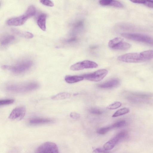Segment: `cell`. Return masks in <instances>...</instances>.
I'll list each match as a JSON object with an SVG mask.
<instances>
[{"instance_id":"obj_17","label":"cell","mask_w":153,"mask_h":153,"mask_svg":"<svg viewBox=\"0 0 153 153\" xmlns=\"http://www.w3.org/2000/svg\"><path fill=\"white\" fill-rule=\"evenodd\" d=\"M52 120L48 118H36L30 120L29 123L32 125L45 124L51 122Z\"/></svg>"},{"instance_id":"obj_27","label":"cell","mask_w":153,"mask_h":153,"mask_svg":"<svg viewBox=\"0 0 153 153\" xmlns=\"http://www.w3.org/2000/svg\"><path fill=\"white\" fill-rule=\"evenodd\" d=\"M40 2L42 4L47 6L52 7L54 5L53 2L50 0H40Z\"/></svg>"},{"instance_id":"obj_2","label":"cell","mask_w":153,"mask_h":153,"mask_svg":"<svg viewBox=\"0 0 153 153\" xmlns=\"http://www.w3.org/2000/svg\"><path fill=\"white\" fill-rule=\"evenodd\" d=\"M36 13L35 7L31 5L29 7L25 13L17 17H15L8 19L7 24L9 26H19L23 25L30 17L34 16Z\"/></svg>"},{"instance_id":"obj_28","label":"cell","mask_w":153,"mask_h":153,"mask_svg":"<svg viewBox=\"0 0 153 153\" xmlns=\"http://www.w3.org/2000/svg\"><path fill=\"white\" fill-rule=\"evenodd\" d=\"M92 153H109V152L104 148H98L94 150Z\"/></svg>"},{"instance_id":"obj_24","label":"cell","mask_w":153,"mask_h":153,"mask_svg":"<svg viewBox=\"0 0 153 153\" xmlns=\"http://www.w3.org/2000/svg\"><path fill=\"white\" fill-rule=\"evenodd\" d=\"M112 129L111 126L101 128L98 130L97 133L99 134H104Z\"/></svg>"},{"instance_id":"obj_26","label":"cell","mask_w":153,"mask_h":153,"mask_svg":"<svg viewBox=\"0 0 153 153\" xmlns=\"http://www.w3.org/2000/svg\"><path fill=\"white\" fill-rule=\"evenodd\" d=\"M14 100L13 99H6L0 100V105H9L13 103Z\"/></svg>"},{"instance_id":"obj_22","label":"cell","mask_w":153,"mask_h":153,"mask_svg":"<svg viewBox=\"0 0 153 153\" xmlns=\"http://www.w3.org/2000/svg\"><path fill=\"white\" fill-rule=\"evenodd\" d=\"M126 124V121L124 120H121L114 123L111 126L112 129L123 127Z\"/></svg>"},{"instance_id":"obj_9","label":"cell","mask_w":153,"mask_h":153,"mask_svg":"<svg viewBox=\"0 0 153 153\" xmlns=\"http://www.w3.org/2000/svg\"><path fill=\"white\" fill-rule=\"evenodd\" d=\"M126 136V133L125 132L122 131L119 133L105 143L103 146V148L108 151L111 150L120 140Z\"/></svg>"},{"instance_id":"obj_14","label":"cell","mask_w":153,"mask_h":153,"mask_svg":"<svg viewBox=\"0 0 153 153\" xmlns=\"http://www.w3.org/2000/svg\"><path fill=\"white\" fill-rule=\"evenodd\" d=\"M14 36L12 35H7L3 36L1 39V45L4 46L12 43L15 40Z\"/></svg>"},{"instance_id":"obj_23","label":"cell","mask_w":153,"mask_h":153,"mask_svg":"<svg viewBox=\"0 0 153 153\" xmlns=\"http://www.w3.org/2000/svg\"><path fill=\"white\" fill-rule=\"evenodd\" d=\"M122 103L119 102H116L108 106L107 108L109 109H115L120 107Z\"/></svg>"},{"instance_id":"obj_3","label":"cell","mask_w":153,"mask_h":153,"mask_svg":"<svg viewBox=\"0 0 153 153\" xmlns=\"http://www.w3.org/2000/svg\"><path fill=\"white\" fill-rule=\"evenodd\" d=\"M39 87L37 83L33 82L10 84L6 86V89L8 91L21 93L33 91Z\"/></svg>"},{"instance_id":"obj_10","label":"cell","mask_w":153,"mask_h":153,"mask_svg":"<svg viewBox=\"0 0 153 153\" xmlns=\"http://www.w3.org/2000/svg\"><path fill=\"white\" fill-rule=\"evenodd\" d=\"M26 113L25 108L23 106L17 107L12 110L9 116V118L12 120H22Z\"/></svg>"},{"instance_id":"obj_12","label":"cell","mask_w":153,"mask_h":153,"mask_svg":"<svg viewBox=\"0 0 153 153\" xmlns=\"http://www.w3.org/2000/svg\"><path fill=\"white\" fill-rule=\"evenodd\" d=\"M47 15L44 13L40 14L37 19V24L39 27L43 31H45L46 30V20Z\"/></svg>"},{"instance_id":"obj_5","label":"cell","mask_w":153,"mask_h":153,"mask_svg":"<svg viewBox=\"0 0 153 153\" xmlns=\"http://www.w3.org/2000/svg\"><path fill=\"white\" fill-rule=\"evenodd\" d=\"M121 35L128 39L153 46V38L148 35L140 33H123L121 34Z\"/></svg>"},{"instance_id":"obj_18","label":"cell","mask_w":153,"mask_h":153,"mask_svg":"<svg viewBox=\"0 0 153 153\" xmlns=\"http://www.w3.org/2000/svg\"><path fill=\"white\" fill-rule=\"evenodd\" d=\"M11 31L15 34L26 38L31 39L33 36V35L29 32L22 31L15 29H12Z\"/></svg>"},{"instance_id":"obj_30","label":"cell","mask_w":153,"mask_h":153,"mask_svg":"<svg viewBox=\"0 0 153 153\" xmlns=\"http://www.w3.org/2000/svg\"><path fill=\"white\" fill-rule=\"evenodd\" d=\"M70 117L74 119H77L79 118L80 114L75 112H72L70 114Z\"/></svg>"},{"instance_id":"obj_13","label":"cell","mask_w":153,"mask_h":153,"mask_svg":"<svg viewBox=\"0 0 153 153\" xmlns=\"http://www.w3.org/2000/svg\"><path fill=\"white\" fill-rule=\"evenodd\" d=\"M100 4L102 6H111L117 7H122L123 6L120 2L115 0H102L99 1Z\"/></svg>"},{"instance_id":"obj_1","label":"cell","mask_w":153,"mask_h":153,"mask_svg":"<svg viewBox=\"0 0 153 153\" xmlns=\"http://www.w3.org/2000/svg\"><path fill=\"white\" fill-rule=\"evenodd\" d=\"M153 58V50H149L140 53L125 54L118 57L117 59L127 63H137L145 61Z\"/></svg>"},{"instance_id":"obj_6","label":"cell","mask_w":153,"mask_h":153,"mask_svg":"<svg viewBox=\"0 0 153 153\" xmlns=\"http://www.w3.org/2000/svg\"><path fill=\"white\" fill-rule=\"evenodd\" d=\"M108 73V71L107 70L100 69L91 73L85 74L82 76L86 80L98 82L102 79Z\"/></svg>"},{"instance_id":"obj_21","label":"cell","mask_w":153,"mask_h":153,"mask_svg":"<svg viewBox=\"0 0 153 153\" xmlns=\"http://www.w3.org/2000/svg\"><path fill=\"white\" fill-rule=\"evenodd\" d=\"M123 39L120 37H116L109 41L108 43V47L111 48L117 43L123 41Z\"/></svg>"},{"instance_id":"obj_15","label":"cell","mask_w":153,"mask_h":153,"mask_svg":"<svg viewBox=\"0 0 153 153\" xmlns=\"http://www.w3.org/2000/svg\"><path fill=\"white\" fill-rule=\"evenodd\" d=\"M84 79L82 76L67 75L65 77V80L66 82L70 84L79 82Z\"/></svg>"},{"instance_id":"obj_29","label":"cell","mask_w":153,"mask_h":153,"mask_svg":"<svg viewBox=\"0 0 153 153\" xmlns=\"http://www.w3.org/2000/svg\"><path fill=\"white\" fill-rule=\"evenodd\" d=\"M143 4L149 7L153 8V1L144 0Z\"/></svg>"},{"instance_id":"obj_25","label":"cell","mask_w":153,"mask_h":153,"mask_svg":"<svg viewBox=\"0 0 153 153\" xmlns=\"http://www.w3.org/2000/svg\"><path fill=\"white\" fill-rule=\"evenodd\" d=\"M89 111V112L93 114L99 115L102 113V111L100 109L96 108H90Z\"/></svg>"},{"instance_id":"obj_19","label":"cell","mask_w":153,"mask_h":153,"mask_svg":"<svg viewBox=\"0 0 153 153\" xmlns=\"http://www.w3.org/2000/svg\"><path fill=\"white\" fill-rule=\"evenodd\" d=\"M71 94L68 92H62L57 94L51 97V99L54 100H58L70 97Z\"/></svg>"},{"instance_id":"obj_20","label":"cell","mask_w":153,"mask_h":153,"mask_svg":"<svg viewBox=\"0 0 153 153\" xmlns=\"http://www.w3.org/2000/svg\"><path fill=\"white\" fill-rule=\"evenodd\" d=\"M130 111L129 108H123L117 110L112 116V117H116L126 114Z\"/></svg>"},{"instance_id":"obj_7","label":"cell","mask_w":153,"mask_h":153,"mask_svg":"<svg viewBox=\"0 0 153 153\" xmlns=\"http://www.w3.org/2000/svg\"><path fill=\"white\" fill-rule=\"evenodd\" d=\"M35 153H59L57 146L54 143L47 142L39 147L35 151Z\"/></svg>"},{"instance_id":"obj_31","label":"cell","mask_w":153,"mask_h":153,"mask_svg":"<svg viewBox=\"0 0 153 153\" xmlns=\"http://www.w3.org/2000/svg\"><path fill=\"white\" fill-rule=\"evenodd\" d=\"M76 38H75L73 37L72 38H71V39H68V40L67 41V42H72L75 41L76 40Z\"/></svg>"},{"instance_id":"obj_11","label":"cell","mask_w":153,"mask_h":153,"mask_svg":"<svg viewBox=\"0 0 153 153\" xmlns=\"http://www.w3.org/2000/svg\"><path fill=\"white\" fill-rule=\"evenodd\" d=\"M120 83V81L117 79H114L100 84L98 87L103 88H108L115 87Z\"/></svg>"},{"instance_id":"obj_16","label":"cell","mask_w":153,"mask_h":153,"mask_svg":"<svg viewBox=\"0 0 153 153\" xmlns=\"http://www.w3.org/2000/svg\"><path fill=\"white\" fill-rule=\"evenodd\" d=\"M131 46L130 44L122 41L116 44L111 49L115 50H126L130 48Z\"/></svg>"},{"instance_id":"obj_4","label":"cell","mask_w":153,"mask_h":153,"mask_svg":"<svg viewBox=\"0 0 153 153\" xmlns=\"http://www.w3.org/2000/svg\"><path fill=\"white\" fill-rule=\"evenodd\" d=\"M33 64V62L30 60H25L19 61L13 65H3L1 68L4 69L8 70L13 73L20 74L29 70Z\"/></svg>"},{"instance_id":"obj_8","label":"cell","mask_w":153,"mask_h":153,"mask_svg":"<svg viewBox=\"0 0 153 153\" xmlns=\"http://www.w3.org/2000/svg\"><path fill=\"white\" fill-rule=\"evenodd\" d=\"M98 66V64L94 62L85 60L71 65L70 67V69L72 71H76L84 69L95 68Z\"/></svg>"}]
</instances>
